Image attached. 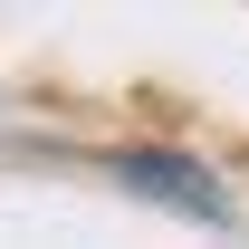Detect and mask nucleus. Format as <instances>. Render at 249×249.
<instances>
[{
	"instance_id": "obj_1",
	"label": "nucleus",
	"mask_w": 249,
	"mask_h": 249,
	"mask_svg": "<svg viewBox=\"0 0 249 249\" xmlns=\"http://www.w3.org/2000/svg\"><path fill=\"white\" fill-rule=\"evenodd\" d=\"M124 182H144V192H163V201H182V211L220 220V201H211V192H192V173H182V163H163V154H124Z\"/></svg>"
}]
</instances>
